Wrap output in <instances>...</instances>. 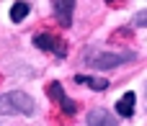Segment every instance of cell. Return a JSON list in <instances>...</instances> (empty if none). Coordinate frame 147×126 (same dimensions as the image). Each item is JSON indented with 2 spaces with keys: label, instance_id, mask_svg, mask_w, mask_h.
I'll return each mask as SVG.
<instances>
[{
  "label": "cell",
  "instance_id": "6da1fadb",
  "mask_svg": "<svg viewBox=\"0 0 147 126\" xmlns=\"http://www.w3.org/2000/svg\"><path fill=\"white\" fill-rule=\"evenodd\" d=\"M34 113V98L23 90H13L0 95V116H31Z\"/></svg>",
  "mask_w": 147,
  "mask_h": 126
},
{
  "label": "cell",
  "instance_id": "7a4b0ae2",
  "mask_svg": "<svg viewBox=\"0 0 147 126\" xmlns=\"http://www.w3.org/2000/svg\"><path fill=\"white\" fill-rule=\"evenodd\" d=\"M83 59L90 64V67H98V70H111L121 62H129L132 59V52H103V49H88L83 54Z\"/></svg>",
  "mask_w": 147,
  "mask_h": 126
},
{
  "label": "cell",
  "instance_id": "3957f363",
  "mask_svg": "<svg viewBox=\"0 0 147 126\" xmlns=\"http://www.w3.org/2000/svg\"><path fill=\"white\" fill-rule=\"evenodd\" d=\"M34 46H39V49H44V52H54L57 57H65V54H67L65 41L57 39V36H52V34H36V36H34Z\"/></svg>",
  "mask_w": 147,
  "mask_h": 126
},
{
  "label": "cell",
  "instance_id": "277c9868",
  "mask_svg": "<svg viewBox=\"0 0 147 126\" xmlns=\"http://www.w3.org/2000/svg\"><path fill=\"white\" fill-rule=\"evenodd\" d=\"M52 5H54V15H57V21H59L65 28H70V23H72V8H75V3H72V0H54Z\"/></svg>",
  "mask_w": 147,
  "mask_h": 126
},
{
  "label": "cell",
  "instance_id": "5b68a950",
  "mask_svg": "<svg viewBox=\"0 0 147 126\" xmlns=\"http://www.w3.org/2000/svg\"><path fill=\"white\" fill-rule=\"evenodd\" d=\"M88 126H119V124L106 108H93L88 113Z\"/></svg>",
  "mask_w": 147,
  "mask_h": 126
},
{
  "label": "cell",
  "instance_id": "8992f818",
  "mask_svg": "<svg viewBox=\"0 0 147 126\" xmlns=\"http://www.w3.org/2000/svg\"><path fill=\"white\" fill-rule=\"evenodd\" d=\"M134 103H137V95H134L132 90H127V93L116 101V113L124 116V119H129V116L134 113Z\"/></svg>",
  "mask_w": 147,
  "mask_h": 126
},
{
  "label": "cell",
  "instance_id": "52a82bcc",
  "mask_svg": "<svg viewBox=\"0 0 147 126\" xmlns=\"http://www.w3.org/2000/svg\"><path fill=\"white\" fill-rule=\"evenodd\" d=\"M28 10H31L28 3H13V8H10V21H13V23H21V21L28 15Z\"/></svg>",
  "mask_w": 147,
  "mask_h": 126
},
{
  "label": "cell",
  "instance_id": "ba28073f",
  "mask_svg": "<svg viewBox=\"0 0 147 126\" xmlns=\"http://www.w3.org/2000/svg\"><path fill=\"white\" fill-rule=\"evenodd\" d=\"M75 80H78V82H85V85H90L93 90H106V88H109V82H106L103 77H88V75H78Z\"/></svg>",
  "mask_w": 147,
  "mask_h": 126
},
{
  "label": "cell",
  "instance_id": "9c48e42d",
  "mask_svg": "<svg viewBox=\"0 0 147 126\" xmlns=\"http://www.w3.org/2000/svg\"><path fill=\"white\" fill-rule=\"evenodd\" d=\"M47 95H49L52 101H57L59 106L67 101V98H65V90H62V85H59V82H49V85H47Z\"/></svg>",
  "mask_w": 147,
  "mask_h": 126
},
{
  "label": "cell",
  "instance_id": "30bf717a",
  "mask_svg": "<svg viewBox=\"0 0 147 126\" xmlns=\"http://www.w3.org/2000/svg\"><path fill=\"white\" fill-rule=\"evenodd\" d=\"M134 23H137V26H147V10H140V13L134 15Z\"/></svg>",
  "mask_w": 147,
  "mask_h": 126
}]
</instances>
